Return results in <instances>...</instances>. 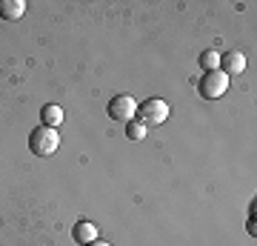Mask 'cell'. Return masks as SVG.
<instances>
[{"instance_id": "obj_1", "label": "cell", "mask_w": 257, "mask_h": 246, "mask_svg": "<svg viewBox=\"0 0 257 246\" xmlns=\"http://www.w3.org/2000/svg\"><path fill=\"white\" fill-rule=\"evenodd\" d=\"M29 149H32V155H37V157L55 155L57 149H60V135H57V129L37 126L35 132L29 135Z\"/></svg>"}, {"instance_id": "obj_2", "label": "cell", "mask_w": 257, "mask_h": 246, "mask_svg": "<svg viewBox=\"0 0 257 246\" xmlns=\"http://www.w3.org/2000/svg\"><path fill=\"white\" fill-rule=\"evenodd\" d=\"M138 115H140V123L143 126H160L166 118H169V103L160 101V98H149L138 106Z\"/></svg>"}, {"instance_id": "obj_3", "label": "cell", "mask_w": 257, "mask_h": 246, "mask_svg": "<svg viewBox=\"0 0 257 246\" xmlns=\"http://www.w3.org/2000/svg\"><path fill=\"white\" fill-rule=\"evenodd\" d=\"M226 89H229V77H226L220 69H214V72H203L200 86H197V92H200L203 98H209V101L223 98V95H226Z\"/></svg>"}, {"instance_id": "obj_4", "label": "cell", "mask_w": 257, "mask_h": 246, "mask_svg": "<svg viewBox=\"0 0 257 246\" xmlns=\"http://www.w3.org/2000/svg\"><path fill=\"white\" fill-rule=\"evenodd\" d=\"M135 115H138V101L132 95H114L109 101V118L128 123V120H135Z\"/></svg>"}, {"instance_id": "obj_5", "label": "cell", "mask_w": 257, "mask_h": 246, "mask_svg": "<svg viewBox=\"0 0 257 246\" xmlns=\"http://www.w3.org/2000/svg\"><path fill=\"white\" fill-rule=\"evenodd\" d=\"M243 69H246V57H243V52H226V55H220V72L226 74V77L240 74Z\"/></svg>"}, {"instance_id": "obj_6", "label": "cell", "mask_w": 257, "mask_h": 246, "mask_svg": "<svg viewBox=\"0 0 257 246\" xmlns=\"http://www.w3.org/2000/svg\"><path fill=\"white\" fill-rule=\"evenodd\" d=\"M72 237L77 240V243H92V240H97V223H92V220H77L72 229Z\"/></svg>"}, {"instance_id": "obj_7", "label": "cell", "mask_w": 257, "mask_h": 246, "mask_svg": "<svg viewBox=\"0 0 257 246\" xmlns=\"http://www.w3.org/2000/svg\"><path fill=\"white\" fill-rule=\"evenodd\" d=\"M26 15V0H0V18L3 20H20Z\"/></svg>"}, {"instance_id": "obj_8", "label": "cell", "mask_w": 257, "mask_h": 246, "mask_svg": "<svg viewBox=\"0 0 257 246\" xmlns=\"http://www.w3.org/2000/svg\"><path fill=\"white\" fill-rule=\"evenodd\" d=\"M40 120H43V126L57 129L60 123H63V109H60L57 103H46V106L40 109Z\"/></svg>"}, {"instance_id": "obj_9", "label": "cell", "mask_w": 257, "mask_h": 246, "mask_svg": "<svg viewBox=\"0 0 257 246\" xmlns=\"http://www.w3.org/2000/svg\"><path fill=\"white\" fill-rule=\"evenodd\" d=\"M200 66L203 72H214V69H220V55L214 52V49H206L200 55Z\"/></svg>"}, {"instance_id": "obj_10", "label": "cell", "mask_w": 257, "mask_h": 246, "mask_svg": "<svg viewBox=\"0 0 257 246\" xmlns=\"http://www.w3.org/2000/svg\"><path fill=\"white\" fill-rule=\"evenodd\" d=\"M126 135H128V140H143V137H146V126H143L140 120H128Z\"/></svg>"}, {"instance_id": "obj_11", "label": "cell", "mask_w": 257, "mask_h": 246, "mask_svg": "<svg viewBox=\"0 0 257 246\" xmlns=\"http://www.w3.org/2000/svg\"><path fill=\"white\" fill-rule=\"evenodd\" d=\"M86 246H111V243H106V240H92V243H86Z\"/></svg>"}]
</instances>
